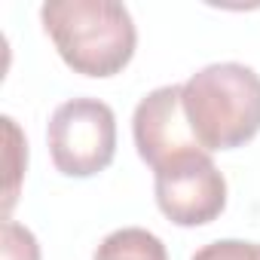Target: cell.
Returning a JSON list of instances; mask_svg holds the SVG:
<instances>
[{
    "label": "cell",
    "mask_w": 260,
    "mask_h": 260,
    "mask_svg": "<svg viewBox=\"0 0 260 260\" xmlns=\"http://www.w3.org/2000/svg\"><path fill=\"white\" fill-rule=\"evenodd\" d=\"M40 22L61 61L83 77L119 74L138 46L132 13L116 0H49Z\"/></svg>",
    "instance_id": "6da1fadb"
},
{
    "label": "cell",
    "mask_w": 260,
    "mask_h": 260,
    "mask_svg": "<svg viewBox=\"0 0 260 260\" xmlns=\"http://www.w3.org/2000/svg\"><path fill=\"white\" fill-rule=\"evenodd\" d=\"M184 113L205 153L245 147L260 132V74L239 61L196 71L184 86Z\"/></svg>",
    "instance_id": "7a4b0ae2"
},
{
    "label": "cell",
    "mask_w": 260,
    "mask_h": 260,
    "mask_svg": "<svg viewBox=\"0 0 260 260\" xmlns=\"http://www.w3.org/2000/svg\"><path fill=\"white\" fill-rule=\"evenodd\" d=\"M52 166L68 178H92L116 156V116L98 98H71L55 107L46 128Z\"/></svg>",
    "instance_id": "3957f363"
},
{
    "label": "cell",
    "mask_w": 260,
    "mask_h": 260,
    "mask_svg": "<svg viewBox=\"0 0 260 260\" xmlns=\"http://www.w3.org/2000/svg\"><path fill=\"white\" fill-rule=\"evenodd\" d=\"M153 193L159 211L178 226H205L226 208V181L205 150L159 166L153 172Z\"/></svg>",
    "instance_id": "277c9868"
},
{
    "label": "cell",
    "mask_w": 260,
    "mask_h": 260,
    "mask_svg": "<svg viewBox=\"0 0 260 260\" xmlns=\"http://www.w3.org/2000/svg\"><path fill=\"white\" fill-rule=\"evenodd\" d=\"M132 135H135L138 156L153 172L175 156L202 150L184 113V92L175 83L159 86L138 101L132 116Z\"/></svg>",
    "instance_id": "5b68a950"
},
{
    "label": "cell",
    "mask_w": 260,
    "mask_h": 260,
    "mask_svg": "<svg viewBox=\"0 0 260 260\" xmlns=\"http://www.w3.org/2000/svg\"><path fill=\"white\" fill-rule=\"evenodd\" d=\"M92 260H169L166 245L144 226H122L101 239Z\"/></svg>",
    "instance_id": "8992f818"
},
{
    "label": "cell",
    "mask_w": 260,
    "mask_h": 260,
    "mask_svg": "<svg viewBox=\"0 0 260 260\" xmlns=\"http://www.w3.org/2000/svg\"><path fill=\"white\" fill-rule=\"evenodd\" d=\"M4 125H7V138H10V147H7V169H10V184H7V199H4V208H7V217H10V208L16 205V193H19V178L28 166V144L22 141V132L13 116H4Z\"/></svg>",
    "instance_id": "52a82bcc"
},
{
    "label": "cell",
    "mask_w": 260,
    "mask_h": 260,
    "mask_svg": "<svg viewBox=\"0 0 260 260\" xmlns=\"http://www.w3.org/2000/svg\"><path fill=\"white\" fill-rule=\"evenodd\" d=\"M0 236H4V260H40V245H37V236L16 223L13 217H4V230H0Z\"/></svg>",
    "instance_id": "ba28073f"
},
{
    "label": "cell",
    "mask_w": 260,
    "mask_h": 260,
    "mask_svg": "<svg viewBox=\"0 0 260 260\" xmlns=\"http://www.w3.org/2000/svg\"><path fill=\"white\" fill-rule=\"evenodd\" d=\"M193 260H260V242H242V239H217L202 245Z\"/></svg>",
    "instance_id": "9c48e42d"
}]
</instances>
